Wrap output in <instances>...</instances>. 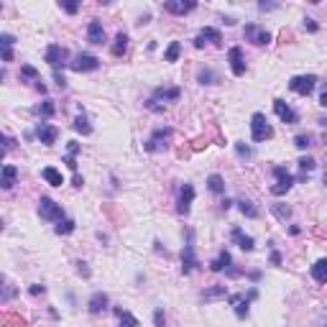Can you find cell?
<instances>
[{"instance_id": "obj_55", "label": "cell", "mask_w": 327, "mask_h": 327, "mask_svg": "<svg viewBox=\"0 0 327 327\" xmlns=\"http://www.w3.org/2000/svg\"><path fill=\"white\" fill-rule=\"evenodd\" d=\"M258 8H261V11H274V8H279V6H274V3H258Z\"/></svg>"}, {"instance_id": "obj_5", "label": "cell", "mask_w": 327, "mask_h": 327, "mask_svg": "<svg viewBox=\"0 0 327 327\" xmlns=\"http://www.w3.org/2000/svg\"><path fill=\"white\" fill-rule=\"evenodd\" d=\"M172 136H174L172 128H156L153 136L143 143V148H146L148 153H156V151H161V148H167V146H169V138H172Z\"/></svg>"}, {"instance_id": "obj_53", "label": "cell", "mask_w": 327, "mask_h": 327, "mask_svg": "<svg viewBox=\"0 0 327 327\" xmlns=\"http://www.w3.org/2000/svg\"><path fill=\"white\" fill-rule=\"evenodd\" d=\"M3 62H13V49H3Z\"/></svg>"}, {"instance_id": "obj_46", "label": "cell", "mask_w": 327, "mask_h": 327, "mask_svg": "<svg viewBox=\"0 0 327 327\" xmlns=\"http://www.w3.org/2000/svg\"><path fill=\"white\" fill-rule=\"evenodd\" d=\"M77 274H79V276H85V279H90V268H87L85 261H77Z\"/></svg>"}, {"instance_id": "obj_30", "label": "cell", "mask_w": 327, "mask_h": 327, "mask_svg": "<svg viewBox=\"0 0 327 327\" xmlns=\"http://www.w3.org/2000/svg\"><path fill=\"white\" fill-rule=\"evenodd\" d=\"M118 319H120V327H141V322L131 314V312H123V309H115Z\"/></svg>"}, {"instance_id": "obj_41", "label": "cell", "mask_w": 327, "mask_h": 327, "mask_svg": "<svg viewBox=\"0 0 327 327\" xmlns=\"http://www.w3.org/2000/svg\"><path fill=\"white\" fill-rule=\"evenodd\" d=\"M146 107H148L151 113H167V105H161V102H156L153 97H151V100H146Z\"/></svg>"}, {"instance_id": "obj_43", "label": "cell", "mask_w": 327, "mask_h": 327, "mask_svg": "<svg viewBox=\"0 0 327 327\" xmlns=\"http://www.w3.org/2000/svg\"><path fill=\"white\" fill-rule=\"evenodd\" d=\"M59 6H62V11H67L69 16H74V13L79 11V3H69V0H62Z\"/></svg>"}, {"instance_id": "obj_39", "label": "cell", "mask_w": 327, "mask_h": 327, "mask_svg": "<svg viewBox=\"0 0 327 327\" xmlns=\"http://www.w3.org/2000/svg\"><path fill=\"white\" fill-rule=\"evenodd\" d=\"M294 146H297V148H302V151H304V148H309V146H312V136H309V133H299V136L294 138Z\"/></svg>"}, {"instance_id": "obj_28", "label": "cell", "mask_w": 327, "mask_h": 327, "mask_svg": "<svg viewBox=\"0 0 327 327\" xmlns=\"http://www.w3.org/2000/svg\"><path fill=\"white\" fill-rule=\"evenodd\" d=\"M225 294H228L225 286H223V284H215V286H210V289L202 292V299H204V302H212V299H220V297H225Z\"/></svg>"}, {"instance_id": "obj_21", "label": "cell", "mask_w": 327, "mask_h": 327, "mask_svg": "<svg viewBox=\"0 0 327 327\" xmlns=\"http://www.w3.org/2000/svg\"><path fill=\"white\" fill-rule=\"evenodd\" d=\"M228 302L235 307V314L240 317V319H245L248 317V307H251V299H245V297H240V294H233V297H228Z\"/></svg>"}, {"instance_id": "obj_12", "label": "cell", "mask_w": 327, "mask_h": 327, "mask_svg": "<svg viewBox=\"0 0 327 327\" xmlns=\"http://www.w3.org/2000/svg\"><path fill=\"white\" fill-rule=\"evenodd\" d=\"M164 8V13H172V16H187V13H192L194 8H197V3L194 0H167V3L161 6Z\"/></svg>"}, {"instance_id": "obj_45", "label": "cell", "mask_w": 327, "mask_h": 327, "mask_svg": "<svg viewBox=\"0 0 327 327\" xmlns=\"http://www.w3.org/2000/svg\"><path fill=\"white\" fill-rule=\"evenodd\" d=\"M54 82H57V87H59V90L67 87V79H64V74H62L59 69H54Z\"/></svg>"}, {"instance_id": "obj_2", "label": "cell", "mask_w": 327, "mask_h": 327, "mask_svg": "<svg viewBox=\"0 0 327 327\" xmlns=\"http://www.w3.org/2000/svg\"><path fill=\"white\" fill-rule=\"evenodd\" d=\"M38 215H41V220L59 223V220H64V207L57 204L51 197H41L38 199Z\"/></svg>"}, {"instance_id": "obj_19", "label": "cell", "mask_w": 327, "mask_h": 327, "mask_svg": "<svg viewBox=\"0 0 327 327\" xmlns=\"http://www.w3.org/2000/svg\"><path fill=\"white\" fill-rule=\"evenodd\" d=\"M179 95H182V90L179 87H156L153 90V100L156 102H174V100H179Z\"/></svg>"}, {"instance_id": "obj_24", "label": "cell", "mask_w": 327, "mask_h": 327, "mask_svg": "<svg viewBox=\"0 0 327 327\" xmlns=\"http://www.w3.org/2000/svg\"><path fill=\"white\" fill-rule=\"evenodd\" d=\"M230 263H233V256L228 253V251H220V256L215 258V261H210V271H228L230 268Z\"/></svg>"}, {"instance_id": "obj_25", "label": "cell", "mask_w": 327, "mask_h": 327, "mask_svg": "<svg viewBox=\"0 0 327 327\" xmlns=\"http://www.w3.org/2000/svg\"><path fill=\"white\" fill-rule=\"evenodd\" d=\"M309 271H312V279H314L317 284H327V258L314 261V266H312Z\"/></svg>"}, {"instance_id": "obj_33", "label": "cell", "mask_w": 327, "mask_h": 327, "mask_svg": "<svg viewBox=\"0 0 327 327\" xmlns=\"http://www.w3.org/2000/svg\"><path fill=\"white\" fill-rule=\"evenodd\" d=\"M74 228H77V223H74V220H69V217H64V220H59V223H57L54 233H57V235H69V233H74Z\"/></svg>"}, {"instance_id": "obj_32", "label": "cell", "mask_w": 327, "mask_h": 327, "mask_svg": "<svg viewBox=\"0 0 327 327\" xmlns=\"http://www.w3.org/2000/svg\"><path fill=\"white\" fill-rule=\"evenodd\" d=\"M271 212L281 220V223H286L292 217V207H286V204H281V202H276V204H271Z\"/></svg>"}, {"instance_id": "obj_48", "label": "cell", "mask_w": 327, "mask_h": 327, "mask_svg": "<svg viewBox=\"0 0 327 327\" xmlns=\"http://www.w3.org/2000/svg\"><path fill=\"white\" fill-rule=\"evenodd\" d=\"M33 297H38V294H44L46 292V286H41V284H31V289H28Z\"/></svg>"}, {"instance_id": "obj_31", "label": "cell", "mask_w": 327, "mask_h": 327, "mask_svg": "<svg viewBox=\"0 0 327 327\" xmlns=\"http://www.w3.org/2000/svg\"><path fill=\"white\" fill-rule=\"evenodd\" d=\"M238 207H240V212H243L245 217H251V220L258 217V210L253 207V202H251V199H238Z\"/></svg>"}, {"instance_id": "obj_38", "label": "cell", "mask_w": 327, "mask_h": 327, "mask_svg": "<svg viewBox=\"0 0 327 327\" xmlns=\"http://www.w3.org/2000/svg\"><path fill=\"white\" fill-rule=\"evenodd\" d=\"M314 167H317V161H314L312 156H302V158H299V169H302V174H309Z\"/></svg>"}, {"instance_id": "obj_36", "label": "cell", "mask_w": 327, "mask_h": 327, "mask_svg": "<svg viewBox=\"0 0 327 327\" xmlns=\"http://www.w3.org/2000/svg\"><path fill=\"white\" fill-rule=\"evenodd\" d=\"M3 327H28V322L18 314H3Z\"/></svg>"}, {"instance_id": "obj_59", "label": "cell", "mask_w": 327, "mask_h": 327, "mask_svg": "<svg viewBox=\"0 0 327 327\" xmlns=\"http://www.w3.org/2000/svg\"><path fill=\"white\" fill-rule=\"evenodd\" d=\"M317 123H319V126H322V128H327V118H319Z\"/></svg>"}, {"instance_id": "obj_57", "label": "cell", "mask_w": 327, "mask_h": 327, "mask_svg": "<svg viewBox=\"0 0 327 327\" xmlns=\"http://www.w3.org/2000/svg\"><path fill=\"white\" fill-rule=\"evenodd\" d=\"M36 90H38V92H41V95H46V85H44V82H41V79H38V82H36Z\"/></svg>"}, {"instance_id": "obj_49", "label": "cell", "mask_w": 327, "mask_h": 327, "mask_svg": "<svg viewBox=\"0 0 327 327\" xmlns=\"http://www.w3.org/2000/svg\"><path fill=\"white\" fill-rule=\"evenodd\" d=\"M64 164H67V167L77 174V156H64Z\"/></svg>"}, {"instance_id": "obj_8", "label": "cell", "mask_w": 327, "mask_h": 327, "mask_svg": "<svg viewBox=\"0 0 327 327\" xmlns=\"http://www.w3.org/2000/svg\"><path fill=\"white\" fill-rule=\"evenodd\" d=\"M67 59H69V51H67L64 46H59V44H49V46H46V51H44V62H49L54 69L64 67V64H67Z\"/></svg>"}, {"instance_id": "obj_42", "label": "cell", "mask_w": 327, "mask_h": 327, "mask_svg": "<svg viewBox=\"0 0 327 327\" xmlns=\"http://www.w3.org/2000/svg\"><path fill=\"white\" fill-rule=\"evenodd\" d=\"M153 324H156V327H164V324H167V314H164V309H161V307L153 312Z\"/></svg>"}, {"instance_id": "obj_44", "label": "cell", "mask_w": 327, "mask_h": 327, "mask_svg": "<svg viewBox=\"0 0 327 327\" xmlns=\"http://www.w3.org/2000/svg\"><path fill=\"white\" fill-rule=\"evenodd\" d=\"M13 44H16V38H13L11 33H3V36H0V46H3V49H13Z\"/></svg>"}, {"instance_id": "obj_47", "label": "cell", "mask_w": 327, "mask_h": 327, "mask_svg": "<svg viewBox=\"0 0 327 327\" xmlns=\"http://www.w3.org/2000/svg\"><path fill=\"white\" fill-rule=\"evenodd\" d=\"M67 151H69L67 156H77V153H79V143H77V141H69V143H67Z\"/></svg>"}, {"instance_id": "obj_52", "label": "cell", "mask_w": 327, "mask_h": 327, "mask_svg": "<svg viewBox=\"0 0 327 327\" xmlns=\"http://www.w3.org/2000/svg\"><path fill=\"white\" fill-rule=\"evenodd\" d=\"M271 263H274V266H281V253H279V251L271 253Z\"/></svg>"}, {"instance_id": "obj_56", "label": "cell", "mask_w": 327, "mask_h": 327, "mask_svg": "<svg viewBox=\"0 0 327 327\" xmlns=\"http://www.w3.org/2000/svg\"><path fill=\"white\" fill-rule=\"evenodd\" d=\"M319 105H322V107H327V87H324V90H322V95H319Z\"/></svg>"}, {"instance_id": "obj_29", "label": "cell", "mask_w": 327, "mask_h": 327, "mask_svg": "<svg viewBox=\"0 0 327 327\" xmlns=\"http://www.w3.org/2000/svg\"><path fill=\"white\" fill-rule=\"evenodd\" d=\"M207 189H210L212 194H225V179H223L220 174H210V177H207Z\"/></svg>"}, {"instance_id": "obj_37", "label": "cell", "mask_w": 327, "mask_h": 327, "mask_svg": "<svg viewBox=\"0 0 327 327\" xmlns=\"http://www.w3.org/2000/svg\"><path fill=\"white\" fill-rule=\"evenodd\" d=\"M21 77H23V79H33V82L41 79V77H38V69L31 67V64H23V67H21Z\"/></svg>"}, {"instance_id": "obj_7", "label": "cell", "mask_w": 327, "mask_h": 327, "mask_svg": "<svg viewBox=\"0 0 327 327\" xmlns=\"http://www.w3.org/2000/svg\"><path fill=\"white\" fill-rule=\"evenodd\" d=\"M243 36H245V41H251V44H256V46H266L271 41V33L258 23H248L243 28Z\"/></svg>"}, {"instance_id": "obj_6", "label": "cell", "mask_w": 327, "mask_h": 327, "mask_svg": "<svg viewBox=\"0 0 327 327\" xmlns=\"http://www.w3.org/2000/svg\"><path fill=\"white\" fill-rule=\"evenodd\" d=\"M274 177H276V184L271 187V194H276V197L286 194V192L294 187V177L286 172L284 167H274Z\"/></svg>"}, {"instance_id": "obj_9", "label": "cell", "mask_w": 327, "mask_h": 327, "mask_svg": "<svg viewBox=\"0 0 327 327\" xmlns=\"http://www.w3.org/2000/svg\"><path fill=\"white\" fill-rule=\"evenodd\" d=\"M207 41H210V44H215V46H223V33H220L217 28H212V26H204V28L197 33V38H194V46L202 49Z\"/></svg>"}, {"instance_id": "obj_14", "label": "cell", "mask_w": 327, "mask_h": 327, "mask_svg": "<svg viewBox=\"0 0 327 327\" xmlns=\"http://www.w3.org/2000/svg\"><path fill=\"white\" fill-rule=\"evenodd\" d=\"M228 62H230V69L235 77H243L245 74V59H243V49L240 46H233L228 51Z\"/></svg>"}, {"instance_id": "obj_16", "label": "cell", "mask_w": 327, "mask_h": 327, "mask_svg": "<svg viewBox=\"0 0 327 327\" xmlns=\"http://www.w3.org/2000/svg\"><path fill=\"white\" fill-rule=\"evenodd\" d=\"M107 304H110L107 294H105V292H95V294L90 297V302H87V309H90V314H100V312L107 309Z\"/></svg>"}, {"instance_id": "obj_40", "label": "cell", "mask_w": 327, "mask_h": 327, "mask_svg": "<svg viewBox=\"0 0 327 327\" xmlns=\"http://www.w3.org/2000/svg\"><path fill=\"white\" fill-rule=\"evenodd\" d=\"M235 151H238V156H240V158H251V156H253L251 146H245V143H235Z\"/></svg>"}, {"instance_id": "obj_17", "label": "cell", "mask_w": 327, "mask_h": 327, "mask_svg": "<svg viewBox=\"0 0 327 327\" xmlns=\"http://www.w3.org/2000/svg\"><path fill=\"white\" fill-rule=\"evenodd\" d=\"M230 238L238 243V248H243L245 253H251L253 248H256V240L251 238V235H245L240 228H233V233H230Z\"/></svg>"}, {"instance_id": "obj_34", "label": "cell", "mask_w": 327, "mask_h": 327, "mask_svg": "<svg viewBox=\"0 0 327 327\" xmlns=\"http://www.w3.org/2000/svg\"><path fill=\"white\" fill-rule=\"evenodd\" d=\"M179 54H182V44H179V41H172L169 49H167V54H164V62H177Z\"/></svg>"}, {"instance_id": "obj_13", "label": "cell", "mask_w": 327, "mask_h": 327, "mask_svg": "<svg viewBox=\"0 0 327 327\" xmlns=\"http://www.w3.org/2000/svg\"><path fill=\"white\" fill-rule=\"evenodd\" d=\"M192 202H194V187H192V184H184V187H182V192H179L177 212H179V215H189V210H192Z\"/></svg>"}, {"instance_id": "obj_26", "label": "cell", "mask_w": 327, "mask_h": 327, "mask_svg": "<svg viewBox=\"0 0 327 327\" xmlns=\"http://www.w3.org/2000/svg\"><path fill=\"white\" fill-rule=\"evenodd\" d=\"M126 51H128V33L126 31H118L115 44H113V57H123Z\"/></svg>"}, {"instance_id": "obj_20", "label": "cell", "mask_w": 327, "mask_h": 327, "mask_svg": "<svg viewBox=\"0 0 327 327\" xmlns=\"http://www.w3.org/2000/svg\"><path fill=\"white\" fill-rule=\"evenodd\" d=\"M87 41H90V44H95V46L105 41V28H102L100 21H90V26H87Z\"/></svg>"}, {"instance_id": "obj_50", "label": "cell", "mask_w": 327, "mask_h": 327, "mask_svg": "<svg viewBox=\"0 0 327 327\" xmlns=\"http://www.w3.org/2000/svg\"><path fill=\"white\" fill-rule=\"evenodd\" d=\"M304 28H307V31H312V33H314V31H317V28H319V26H317V23H314V21H312V18H304Z\"/></svg>"}, {"instance_id": "obj_1", "label": "cell", "mask_w": 327, "mask_h": 327, "mask_svg": "<svg viewBox=\"0 0 327 327\" xmlns=\"http://www.w3.org/2000/svg\"><path fill=\"white\" fill-rule=\"evenodd\" d=\"M251 138L256 143H266V141L274 138V128L268 126V120H266L263 113H253L251 115Z\"/></svg>"}, {"instance_id": "obj_51", "label": "cell", "mask_w": 327, "mask_h": 327, "mask_svg": "<svg viewBox=\"0 0 327 327\" xmlns=\"http://www.w3.org/2000/svg\"><path fill=\"white\" fill-rule=\"evenodd\" d=\"M204 146H207V138H197V141L192 143V148H194V151H199V148H204Z\"/></svg>"}, {"instance_id": "obj_3", "label": "cell", "mask_w": 327, "mask_h": 327, "mask_svg": "<svg viewBox=\"0 0 327 327\" xmlns=\"http://www.w3.org/2000/svg\"><path fill=\"white\" fill-rule=\"evenodd\" d=\"M197 266H199V261L194 256V233L187 230V243L182 248V274H192Z\"/></svg>"}, {"instance_id": "obj_18", "label": "cell", "mask_w": 327, "mask_h": 327, "mask_svg": "<svg viewBox=\"0 0 327 327\" xmlns=\"http://www.w3.org/2000/svg\"><path fill=\"white\" fill-rule=\"evenodd\" d=\"M16 179H18V167H13V164H6L3 172H0V187H3V189H13Z\"/></svg>"}, {"instance_id": "obj_27", "label": "cell", "mask_w": 327, "mask_h": 327, "mask_svg": "<svg viewBox=\"0 0 327 327\" xmlns=\"http://www.w3.org/2000/svg\"><path fill=\"white\" fill-rule=\"evenodd\" d=\"M72 126H74V131H77V133H82V136H90V133H92V126H90V120H87V115H85V113H79V115L74 118Z\"/></svg>"}, {"instance_id": "obj_35", "label": "cell", "mask_w": 327, "mask_h": 327, "mask_svg": "<svg viewBox=\"0 0 327 327\" xmlns=\"http://www.w3.org/2000/svg\"><path fill=\"white\" fill-rule=\"evenodd\" d=\"M54 113H57V105H54V100H49V97L38 105V115H41V118H46V120H49Z\"/></svg>"}, {"instance_id": "obj_15", "label": "cell", "mask_w": 327, "mask_h": 327, "mask_svg": "<svg viewBox=\"0 0 327 327\" xmlns=\"http://www.w3.org/2000/svg\"><path fill=\"white\" fill-rule=\"evenodd\" d=\"M36 138L44 143V146H51V143H57V138H59V128H57V126H49V123H41L38 131H36Z\"/></svg>"}, {"instance_id": "obj_22", "label": "cell", "mask_w": 327, "mask_h": 327, "mask_svg": "<svg viewBox=\"0 0 327 327\" xmlns=\"http://www.w3.org/2000/svg\"><path fill=\"white\" fill-rule=\"evenodd\" d=\"M41 179L49 182L51 187H62V184H64L62 172H59V169H54V167H44V169H41Z\"/></svg>"}, {"instance_id": "obj_23", "label": "cell", "mask_w": 327, "mask_h": 327, "mask_svg": "<svg viewBox=\"0 0 327 327\" xmlns=\"http://www.w3.org/2000/svg\"><path fill=\"white\" fill-rule=\"evenodd\" d=\"M197 79H199V85H220V74L215 72V69H210V67H204V69H199L197 72Z\"/></svg>"}, {"instance_id": "obj_10", "label": "cell", "mask_w": 327, "mask_h": 327, "mask_svg": "<svg viewBox=\"0 0 327 327\" xmlns=\"http://www.w3.org/2000/svg\"><path fill=\"white\" fill-rule=\"evenodd\" d=\"M69 67L74 72H95V69H100V59L95 54H77L74 62H69Z\"/></svg>"}, {"instance_id": "obj_4", "label": "cell", "mask_w": 327, "mask_h": 327, "mask_svg": "<svg viewBox=\"0 0 327 327\" xmlns=\"http://www.w3.org/2000/svg\"><path fill=\"white\" fill-rule=\"evenodd\" d=\"M314 85H317V77L314 74H297V77L289 79V90L297 92V95H302V97L312 95Z\"/></svg>"}, {"instance_id": "obj_60", "label": "cell", "mask_w": 327, "mask_h": 327, "mask_svg": "<svg viewBox=\"0 0 327 327\" xmlns=\"http://www.w3.org/2000/svg\"><path fill=\"white\" fill-rule=\"evenodd\" d=\"M324 184H327V172H324Z\"/></svg>"}, {"instance_id": "obj_54", "label": "cell", "mask_w": 327, "mask_h": 327, "mask_svg": "<svg viewBox=\"0 0 327 327\" xmlns=\"http://www.w3.org/2000/svg\"><path fill=\"white\" fill-rule=\"evenodd\" d=\"M72 184H74V187H77V189H79V187H82V184H85V179H82V177H79V174H74V179H72Z\"/></svg>"}, {"instance_id": "obj_11", "label": "cell", "mask_w": 327, "mask_h": 327, "mask_svg": "<svg viewBox=\"0 0 327 327\" xmlns=\"http://www.w3.org/2000/svg\"><path fill=\"white\" fill-rule=\"evenodd\" d=\"M274 110H276V115L281 118V123H286V126H297V123H299V113L292 110V107L286 105L281 97L274 100Z\"/></svg>"}, {"instance_id": "obj_58", "label": "cell", "mask_w": 327, "mask_h": 327, "mask_svg": "<svg viewBox=\"0 0 327 327\" xmlns=\"http://www.w3.org/2000/svg\"><path fill=\"white\" fill-rule=\"evenodd\" d=\"M13 146H16V141H13V138H11V136H6V151H11V148H13Z\"/></svg>"}]
</instances>
